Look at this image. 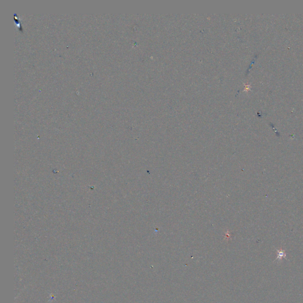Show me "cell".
I'll use <instances>...</instances> for the list:
<instances>
[{
  "instance_id": "1",
  "label": "cell",
  "mask_w": 303,
  "mask_h": 303,
  "mask_svg": "<svg viewBox=\"0 0 303 303\" xmlns=\"http://www.w3.org/2000/svg\"><path fill=\"white\" fill-rule=\"evenodd\" d=\"M285 257L286 254L284 250H277V258L276 259V261H281L283 258H285Z\"/></svg>"
}]
</instances>
